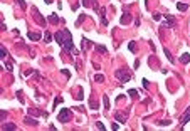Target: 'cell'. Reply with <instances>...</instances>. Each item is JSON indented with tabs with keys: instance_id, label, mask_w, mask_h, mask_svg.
I'll return each instance as SVG.
<instances>
[{
	"instance_id": "cell-1",
	"label": "cell",
	"mask_w": 190,
	"mask_h": 131,
	"mask_svg": "<svg viewBox=\"0 0 190 131\" xmlns=\"http://www.w3.org/2000/svg\"><path fill=\"white\" fill-rule=\"evenodd\" d=\"M66 30V39H64V44H62V47H64V51L66 52H74V54H77L76 51H74V44H73V37H71V32L67 29H64Z\"/></svg>"
},
{
	"instance_id": "cell-2",
	"label": "cell",
	"mask_w": 190,
	"mask_h": 131,
	"mask_svg": "<svg viewBox=\"0 0 190 131\" xmlns=\"http://www.w3.org/2000/svg\"><path fill=\"white\" fill-rule=\"evenodd\" d=\"M71 118H73V111L67 109V108L61 109V111L57 113V121L59 123H67V121H71Z\"/></svg>"
},
{
	"instance_id": "cell-3",
	"label": "cell",
	"mask_w": 190,
	"mask_h": 131,
	"mask_svg": "<svg viewBox=\"0 0 190 131\" xmlns=\"http://www.w3.org/2000/svg\"><path fill=\"white\" fill-rule=\"evenodd\" d=\"M114 76H116L118 79L121 81V82H128V81L131 79V74L128 72L126 69H116V72H114Z\"/></svg>"
},
{
	"instance_id": "cell-4",
	"label": "cell",
	"mask_w": 190,
	"mask_h": 131,
	"mask_svg": "<svg viewBox=\"0 0 190 131\" xmlns=\"http://www.w3.org/2000/svg\"><path fill=\"white\" fill-rule=\"evenodd\" d=\"M188 121H190V106L187 108V111H185L184 114H182V118H180V125H182V126H185Z\"/></svg>"
},
{
	"instance_id": "cell-5",
	"label": "cell",
	"mask_w": 190,
	"mask_h": 131,
	"mask_svg": "<svg viewBox=\"0 0 190 131\" xmlns=\"http://www.w3.org/2000/svg\"><path fill=\"white\" fill-rule=\"evenodd\" d=\"M54 39H56V42L59 45H62L64 44V39H66V30H61V32H57L56 35H54Z\"/></svg>"
},
{
	"instance_id": "cell-6",
	"label": "cell",
	"mask_w": 190,
	"mask_h": 131,
	"mask_svg": "<svg viewBox=\"0 0 190 131\" xmlns=\"http://www.w3.org/2000/svg\"><path fill=\"white\" fill-rule=\"evenodd\" d=\"M165 25L167 27H175L177 25V20L173 15H165Z\"/></svg>"
},
{
	"instance_id": "cell-7",
	"label": "cell",
	"mask_w": 190,
	"mask_h": 131,
	"mask_svg": "<svg viewBox=\"0 0 190 131\" xmlns=\"http://www.w3.org/2000/svg\"><path fill=\"white\" fill-rule=\"evenodd\" d=\"M27 37H29V40H32V42H37V40H41V37H42V35L39 34V32H29V34H27Z\"/></svg>"
},
{
	"instance_id": "cell-8",
	"label": "cell",
	"mask_w": 190,
	"mask_h": 131,
	"mask_svg": "<svg viewBox=\"0 0 190 131\" xmlns=\"http://www.w3.org/2000/svg\"><path fill=\"white\" fill-rule=\"evenodd\" d=\"M114 118H116L120 123H125V121H126V118H128V114H126V113H116Z\"/></svg>"
},
{
	"instance_id": "cell-9",
	"label": "cell",
	"mask_w": 190,
	"mask_h": 131,
	"mask_svg": "<svg viewBox=\"0 0 190 131\" xmlns=\"http://www.w3.org/2000/svg\"><path fill=\"white\" fill-rule=\"evenodd\" d=\"M99 13H101V22H103V25H108V20H106V9H104V7H101V9H99Z\"/></svg>"
},
{
	"instance_id": "cell-10",
	"label": "cell",
	"mask_w": 190,
	"mask_h": 131,
	"mask_svg": "<svg viewBox=\"0 0 190 131\" xmlns=\"http://www.w3.org/2000/svg\"><path fill=\"white\" fill-rule=\"evenodd\" d=\"M120 22L125 24V25H126V24H130L131 22V15H130V13H123V15H121V19H120Z\"/></svg>"
},
{
	"instance_id": "cell-11",
	"label": "cell",
	"mask_w": 190,
	"mask_h": 131,
	"mask_svg": "<svg viewBox=\"0 0 190 131\" xmlns=\"http://www.w3.org/2000/svg\"><path fill=\"white\" fill-rule=\"evenodd\" d=\"M81 47L84 49V51H88V49L91 47V40H88V39L82 37V40H81Z\"/></svg>"
},
{
	"instance_id": "cell-12",
	"label": "cell",
	"mask_w": 190,
	"mask_h": 131,
	"mask_svg": "<svg viewBox=\"0 0 190 131\" xmlns=\"http://www.w3.org/2000/svg\"><path fill=\"white\" fill-rule=\"evenodd\" d=\"M180 62H182V64H188V62H190V54H187V52L182 54L180 56Z\"/></svg>"
},
{
	"instance_id": "cell-13",
	"label": "cell",
	"mask_w": 190,
	"mask_h": 131,
	"mask_svg": "<svg viewBox=\"0 0 190 131\" xmlns=\"http://www.w3.org/2000/svg\"><path fill=\"white\" fill-rule=\"evenodd\" d=\"M2 129H9V131H12V129H17V126L14 125V123H5V125H2Z\"/></svg>"
},
{
	"instance_id": "cell-14",
	"label": "cell",
	"mask_w": 190,
	"mask_h": 131,
	"mask_svg": "<svg viewBox=\"0 0 190 131\" xmlns=\"http://www.w3.org/2000/svg\"><path fill=\"white\" fill-rule=\"evenodd\" d=\"M177 9L180 10V12H185V10L188 9V5H187V3H184V2H177Z\"/></svg>"
},
{
	"instance_id": "cell-15",
	"label": "cell",
	"mask_w": 190,
	"mask_h": 131,
	"mask_svg": "<svg viewBox=\"0 0 190 131\" xmlns=\"http://www.w3.org/2000/svg\"><path fill=\"white\" fill-rule=\"evenodd\" d=\"M34 13H35V20H37V22L41 24V25H44V19H42V17H41V13L37 12V9H34Z\"/></svg>"
},
{
	"instance_id": "cell-16",
	"label": "cell",
	"mask_w": 190,
	"mask_h": 131,
	"mask_svg": "<svg viewBox=\"0 0 190 131\" xmlns=\"http://www.w3.org/2000/svg\"><path fill=\"white\" fill-rule=\"evenodd\" d=\"M163 51H165V56H167V59H168V61H170V62H172V64H173V62H175V59H173V56H172V52H170V51H168V49H167V47H165V49H163Z\"/></svg>"
},
{
	"instance_id": "cell-17",
	"label": "cell",
	"mask_w": 190,
	"mask_h": 131,
	"mask_svg": "<svg viewBox=\"0 0 190 131\" xmlns=\"http://www.w3.org/2000/svg\"><path fill=\"white\" fill-rule=\"evenodd\" d=\"M49 22H51V24H57V22H59V17H57L56 13H51V15H49Z\"/></svg>"
},
{
	"instance_id": "cell-18",
	"label": "cell",
	"mask_w": 190,
	"mask_h": 131,
	"mask_svg": "<svg viewBox=\"0 0 190 131\" xmlns=\"http://www.w3.org/2000/svg\"><path fill=\"white\" fill-rule=\"evenodd\" d=\"M94 81H96V82H104V76H103V74H96Z\"/></svg>"
},
{
	"instance_id": "cell-19",
	"label": "cell",
	"mask_w": 190,
	"mask_h": 131,
	"mask_svg": "<svg viewBox=\"0 0 190 131\" xmlns=\"http://www.w3.org/2000/svg\"><path fill=\"white\" fill-rule=\"evenodd\" d=\"M76 99H84V93H82V87H77V96H76Z\"/></svg>"
},
{
	"instance_id": "cell-20",
	"label": "cell",
	"mask_w": 190,
	"mask_h": 131,
	"mask_svg": "<svg viewBox=\"0 0 190 131\" xmlns=\"http://www.w3.org/2000/svg\"><path fill=\"white\" fill-rule=\"evenodd\" d=\"M25 123H27V125H32V126H37V121H35V119H32V118H29V116L25 118Z\"/></svg>"
},
{
	"instance_id": "cell-21",
	"label": "cell",
	"mask_w": 190,
	"mask_h": 131,
	"mask_svg": "<svg viewBox=\"0 0 190 131\" xmlns=\"http://www.w3.org/2000/svg\"><path fill=\"white\" fill-rule=\"evenodd\" d=\"M7 54H9V52H7V49L2 45V49H0V57H2V59H5V57H7Z\"/></svg>"
},
{
	"instance_id": "cell-22",
	"label": "cell",
	"mask_w": 190,
	"mask_h": 131,
	"mask_svg": "<svg viewBox=\"0 0 190 131\" xmlns=\"http://www.w3.org/2000/svg\"><path fill=\"white\" fill-rule=\"evenodd\" d=\"M103 102H104V109H109V99H108V96L103 98Z\"/></svg>"
},
{
	"instance_id": "cell-23",
	"label": "cell",
	"mask_w": 190,
	"mask_h": 131,
	"mask_svg": "<svg viewBox=\"0 0 190 131\" xmlns=\"http://www.w3.org/2000/svg\"><path fill=\"white\" fill-rule=\"evenodd\" d=\"M96 51H99V52H103V54H106V47H103V45H96Z\"/></svg>"
},
{
	"instance_id": "cell-24",
	"label": "cell",
	"mask_w": 190,
	"mask_h": 131,
	"mask_svg": "<svg viewBox=\"0 0 190 131\" xmlns=\"http://www.w3.org/2000/svg\"><path fill=\"white\" fill-rule=\"evenodd\" d=\"M89 106H91L93 109H98V102H96L94 99H91V101H89Z\"/></svg>"
},
{
	"instance_id": "cell-25",
	"label": "cell",
	"mask_w": 190,
	"mask_h": 131,
	"mask_svg": "<svg viewBox=\"0 0 190 131\" xmlns=\"http://www.w3.org/2000/svg\"><path fill=\"white\" fill-rule=\"evenodd\" d=\"M17 2H19V5H20V9H22V10H25V9H27V3L24 2V0H17Z\"/></svg>"
},
{
	"instance_id": "cell-26",
	"label": "cell",
	"mask_w": 190,
	"mask_h": 131,
	"mask_svg": "<svg viewBox=\"0 0 190 131\" xmlns=\"http://www.w3.org/2000/svg\"><path fill=\"white\" fill-rule=\"evenodd\" d=\"M44 39H45V42H51V39H52V35L49 34V32H45L44 34Z\"/></svg>"
},
{
	"instance_id": "cell-27",
	"label": "cell",
	"mask_w": 190,
	"mask_h": 131,
	"mask_svg": "<svg viewBox=\"0 0 190 131\" xmlns=\"http://www.w3.org/2000/svg\"><path fill=\"white\" fill-rule=\"evenodd\" d=\"M96 128H98V129H101V131H104V125H103V123H96Z\"/></svg>"
},
{
	"instance_id": "cell-28",
	"label": "cell",
	"mask_w": 190,
	"mask_h": 131,
	"mask_svg": "<svg viewBox=\"0 0 190 131\" xmlns=\"http://www.w3.org/2000/svg\"><path fill=\"white\" fill-rule=\"evenodd\" d=\"M158 125L160 126H168V125H170V121H168V119H165V121H158Z\"/></svg>"
},
{
	"instance_id": "cell-29",
	"label": "cell",
	"mask_w": 190,
	"mask_h": 131,
	"mask_svg": "<svg viewBox=\"0 0 190 131\" xmlns=\"http://www.w3.org/2000/svg\"><path fill=\"white\" fill-rule=\"evenodd\" d=\"M153 20H156V22L162 20V13H155V15H153Z\"/></svg>"
},
{
	"instance_id": "cell-30",
	"label": "cell",
	"mask_w": 190,
	"mask_h": 131,
	"mask_svg": "<svg viewBox=\"0 0 190 131\" xmlns=\"http://www.w3.org/2000/svg\"><path fill=\"white\" fill-rule=\"evenodd\" d=\"M5 67H7V71H9V72H12V64H10V62H5Z\"/></svg>"
},
{
	"instance_id": "cell-31",
	"label": "cell",
	"mask_w": 190,
	"mask_h": 131,
	"mask_svg": "<svg viewBox=\"0 0 190 131\" xmlns=\"http://www.w3.org/2000/svg\"><path fill=\"white\" fill-rule=\"evenodd\" d=\"M128 94H130V96H136V94H138V91H135V89H130V91H128Z\"/></svg>"
},
{
	"instance_id": "cell-32",
	"label": "cell",
	"mask_w": 190,
	"mask_h": 131,
	"mask_svg": "<svg viewBox=\"0 0 190 131\" xmlns=\"http://www.w3.org/2000/svg\"><path fill=\"white\" fill-rule=\"evenodd\" d=\"M130 51L135 52V42H130Z\"/></svg>"
},
{
	"instance_id": "cell-33",
	"label": "cell",
	"mask_w": 190,
	"mask_h": 131,
	"mask_svg": "<svg viewBox=\"0 0 190 131\" xmlns=\"http://www.w3.org/2000/svg\"><path fill=\"white\" fill-rule=\"evenodd\" d=\"M143 86H145V87H146V89H148V86H150V82H148V81H146V79H143Z\"/></svg>"
},
{
	"instance_id": "cell-34",
	"label": "cell",
	"mask_w": 190,
	"mask_h": 131,
	"mask_svg": "<svg viewBox=\"0 0 190 131\" xmlns=\"http://www.w3.org/2000/svg\"><path fill=\"white\" fill-rule=\"evenodd\" d=\"M62 74H64V76H67V77L71 76V74H69V71H67V69H62Z\"/></svg>"
},
{
	"instance_id": "cell-35",
	"label": "cell",
	"mask_w": 190,
	"mask_h": 131,
	"mask_svg": "<svg viewBox=\"0 0 190 131\" xmlns=\"http://www.w3.org/2000/svg\"><path fill=\"white\" fill-rule=\"evenodd\" d=\"M5 116H7V113L2 109V113H0V118H2V121H3V118H5Z\"/></svg>"
},
{
	"instance_id": "cell-36",
	"label": "cell",
	"mask_w": 190,
	"mask_h": 131,
	"mask_svg": "<svg viewBox=\"0 0 190 131\" xmlns=\"http://www.w3.org/2000/svg\"><path fill=\"white\" fill-rule=\"evenodd\" d=\"M45 3H52V0H45Z\"/></svg>"
}]
</instances>
